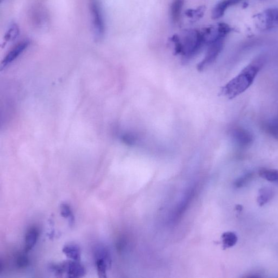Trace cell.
Returning <instances> with one entry per match:
<instances>
[{"instance_id":"6da1fadb","label":"cell","mask_w":278,"mask_h":278,"mask_svg":"<svg viewBox=\"0 0 278 278\" xmlns=\"http://www.w3.org/2000/svg\"><path fill=\"white\" fill-rule=\"evenodd\" d=\"M264 62L263 56L258 57L249 63L242 72L222 87L220 95L232 99L244 93L253 84Z\"/></svg>"},{"instance_id":"7a4b0ae2","label":"cell","mask_w":278,"mask_h":278,"mask_svg":"<svg viewBox=\"0 0 278 278\" xmlns=\"http://www.w3.org/2000/svg\"><path fill=\"white\" fill-rule=\"evenodd\" d=\"M180 40L182 45L181 56L185 62L196 57L205 45L201 32L197 30H185L183 39L180 38Z\"/></svg>"},{"instance_id":"3957f363","label":"cell","mask_w":278,"mask_h":278,"mask_svg":"<svg viewBox=\"0 0 278 278\" xmlns=\"http://www.w3.org/2000/svg\"><path fill=\"white\" fill-rule=\"evenodd\" d=\"M90 11L94 40L100 42L105 35V24L101 9L96 0H92L90 3Z\"/></svg>"},{"instance_id":"277c9868","label":"cell","mask_w":278,"mask_h":278,"mask_svg":"<svg viewBox=\"0 0 278 278\" xmlns=\"http://www.w3.org/2000/svg\"><path fill=\"white\" fill-rule=\"evenodd\" d=\"M257 27L266 31L278 28V8H271L264 10L256 16Z\"/></svg>"},{"instance_id":"5b68a950","label":"cell","mask_w":278,"mask_h":278,"mask_svg":"<svg viewBox=\"0 0 278 278\" xmlns=\"http://www.w3.org/2000/svg\"><path fill=\"white\" fill-rule=\"evenodd\" d=\"M225 39L220 38L209 44L203 60L197 65V69L200 72L208 67L214 63L223 50Z\"/></svg>"},{"instance_id":"8992f818","label":"cell","mask_w":278,"mask_h":278,"mask_svg":"<svg viewBox=\"0 0 278 278\" xmlns=\"http://www.w3.org/2000/svg\"><path fill=\"white\" fill-rule=\"evenodd\" d=\"M94 257L99 276L102 278L107 277V271L112 263L108 250L101 245L97 247L94 251Z\"/></svg>"},{"instance_id":"52a82bcc","label":"cell","mask_w":278,"mask_h":278,"mask_svg":"<svg viewBox=\"0 0 278 278\" xmlns=\"http://www.w3.org/2000/svg\"><path fill=\"white\" fill-rule=\"evenodd\" d=\"M58 266L59 275L66 273L69 277H79L86 274V269L78 261L64 262Z\"/></svg>"},{"instance_id":"ba28073f","label":"cell","mask_w":278,"mask_h":278,"mask_svg":"<svg viewBox=\"0 0 278 278\" xmlns=\"http://www.w3.org/2000/svg\"><path fill=\"white\" fill-rule=\"evenodd\" d=\"M30 42L28 40H24L19 43L13 48L4 58L2 63L3 66L5 67L14 62L29 47Z\"/></svg>"},{"instance_id":"9c48e42d","label":"cell","mask_w":278,"mask_h":278,"mask_svg":"<svg viewBox=\"0 0 278 278\" xmlns=\"http://www.w3.org/2000/svg\"><path fill=\"white\" fill-rule=\"evenodd\" d=\"M241 2L242 0H222V1L218 3L213 9L212 18L216 20V19L222 18L228 8Z\"/></svg>"},{"instance_id":"30bf717a","label":"cell","mask_w":278,"mask_h":278,"mask_svg":"<svg viewBox=\"0 0 278 278\" xmlns=\"http://www.w3.org/2000/svg\"><path fill=\"white\" fill-rule=\"evenodd\" d=\"M232 135L236 143L242 147L249 146L253 141V136L244 128H235Z\"/></svg>"},{"instance_id":"8fae6325","label":"cell","mask_w":278,"mask_h":278,"mask_svg":"<svg viewBox=\"0 0 278 278\" xmlns=\"http://www.w3.org/2000/svg\"><path fill=\"white\" fill-rule=\"evenodd\" d=\"M39 237V231L36 228H30L26 234L24 250L28 253L35 247Z\"/></svg>"},{"instance_id":"7c38bea8","label":"cell","mask_w":278,"mask_h":278,"mask_svg":"<svg viewBox=\"0 0 278 278\" xmlns=\"http://www.w3.org/2000/svg\"><path fill=\"white\" fill-rule=\"evenodd\" d=\"M63 252L73 260L79 261L81 260V251L78 245L72 244L65 245Z\"/></svg>"},{"instance_id":"4fadbf2b","label":"cell","mask_w":278,"mask_h":278,"mask_svg":"<svg viewBox=\"0 0 278 278\" xmlns=\"http://www.w3.org/2000/svg\"><path fill=\"white\" fill-rule=\"evenodd\" d=\"M274 192L268 187H262L258 191L257 202L258 205L263 206L267 203L273 198Z\"/></svg>"},{"instance_id":"5bb4252c","label":"cell","mask_w":278,"mask_h":278,"mask_svg":"<svg viewBox=\"0 0 278 278\" xmlns=\"http://www.w3.org/2000/svg\"><path fill=\"white\" fill-rule=\"evenodd\" d=\"M184 0H174L171 8V17L174 23L180 20L181 13L183 8Z\"/></svg>"},{"instance_id":"9a60e30c","label":"cell","mask_w":278,"mask_h":278,"mask_svg":"<svg viewBox=\"0 0 278 278\" xmlns=\"http://www.w3.org/2000/svg\"><path fill=\"white\" fill-rule=\"evenodd\" d=\"M238 238L234 232H226L222 235V241L224 249L234 246L237 242Z\"/></svg>"},{"instance_id":"2e32d148","label":"cell","mask_w":278,"mask_h":278,"mask_svg":"<svg viewBox=\"0 0 278 278\" xmlns=\"http://www.w3.org/2000/svg\"><path fill=\"white\" fill-rule=\"evenodd\" d=\"M259 175L262 178L270 182L278 184V171L273 169H261L259 171Z\"/></svg>"},{"instance_id":"e0dca14e","label":"cell","mask_w":278,"mask_h":278,"mask_svg":"<svg viewBox=\"0 0 278 278\" xmlns=\"http://www.w3.org/2000/svg\"><path fill=\"white\" fill-rule=\"evenodd\" d=\"M205 10L206 8L204 6H202L195 10H187L185 14L187 17L192 19L193 22H196L204 16Z\"/></svg>"},{"instance_id":"ac0fdd59","label":"cell","mask_w":278,"mask_h":278,"mask_svg":"<svg viewBox=\"0 0 278 278\" xmlns=\"http://www.w3.org/2000/svg\"><path fill=\"white\" fill-rule=\"evenodd\" d=\"M19 34H20V29L18 26L16 24H12L6 31L4 40L6 42L14 41L18 37Z\"/></svg>"},{"instance_id":"d6986e66","label":"cell","mask_w":278,"mask_h":278,"mask_svg":"<svg viewBox=\"0 0 278 278\" xmlns=\"http://www.w3.org/2000/svg\"><path fill=\"white\" fill-rule=\"evenodd\" d=\"M61 214L64 217L68 218L71 224L74 222V217L70 207L67 204H62L61 206Z\"/></svg>"},{"instance_id":"ffe728a7","label":"cell","mask_w":278,"mask_h":278,"mask_svg":"<svg viewBox=\"0 0 278 278\" xmlns=\"http://www.w3.org/2000/svg\"><path fill=\"white\" fill-rule=\"evenodd\" d=\"M266 129L270 135L278 139V119L268 123L266 126Z\"/></svg>"},{"instance_id":"44dd1931","label":"cell","mask_w":278,"mask_h":278,"mask_svg":"<svg viewBox=\"0 0 278 278\" xmlns=\"http://www.w3.org/2000/svg\"><path fill=\"white\" fill-rule=\"evenodd\" d=\"M254 174L253 173H248L245 174L244 175L241 176V177L238 178L234 183L236 187L237 188H240L245 185H247L248 182H250L251 179L253 178Z\"/></svg>"},{"instance_id":"7402d4cb","label":"cell","mask_w":278,"mask_h":278,"mask_svg":"<svg viewBox=\"0 0 278 278\" xmlns=\"http://www.w3.org/2000/svg\"><path fill=\"white\" fill-rule=\"evenodd\" d=\"M170 41L174 44V55H181L182 52V45L180 38L177 35H174L171 38Z\"/></svg>"},{"instance_id":"603a6c76","label":"cell","mask_w":278,"mask_h":278,"mask_svg":"<svg viewBox=\"0 0 278 278\" xmlns=\"http://www.w3.org/2000/svg\"><path fill=\"white\" fill-rule=\"evenodd\" d=\"M29 260L27 256L25 255H19L16 259V265L17 267L23 268L28 266Z\"/></svg>"},{"instance_id":"cb8c5ba5","label":"cell","mask_w":278,"mask_h":278,"mask_svg":"<svg viewBox=\"0 0 278 278\" xmlns=\"http://www.w3.org/2000/svg\"><path fill=\"white\" fill-rule=\"evenodd\" d=\"M236 210L238 211H241L242 210V207L241 205H237L236 206Z\"/></svg>"}]
</instances>
